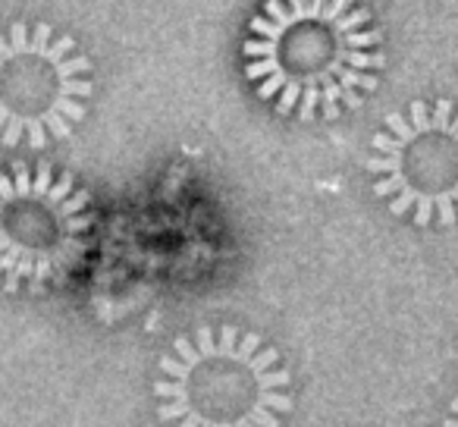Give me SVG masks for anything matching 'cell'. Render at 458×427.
Returning a JSON list of instances; mask_svg holds the SVG:
<instances>
[{"mask_svg":"<svg viewBox=\"0 0 458 427\" xmlns=\"http://www.w3.org/2000/svg\"><path fill=\"white\" fill-rule=\"evenodd\" d=\"M89 195L51 164L0 170V289H45L89 252Z\"/></svg>","mask_w":458,"mask_h":427,"instance_id":"obj_3","label":"cell"},{"mask_svg":"<svg viewBox=\"0 0 458 427\" xmlns=\"http://www.w3.org/2000/svg\"><path fill=\"white\" fill-rule=\"evenodd\" d=\"M374 195L414 226L458 224V107L411 101L386 116L364 160Z\"/></svg>","mask_w":458,"mask_h":427,"instance_id":"obj_5","label":"cell"},{"mask_svg":"<svg viewBox=\"0 0 458 427\" xmlns=\"http://www.w3.org/2000/svg\"><path fill=\"white\" fill-rule=\"evenodd\" d=\"M445 424L458 427V399H452V414H449V421H445Z\"/></svg>","mask_w":458,"mask_h":427,"instance_id":"obj_6","label":"cell"},{"mask_svg":"<svg viewBox=\"0 0 458 427\" xmlns=\"http://www.w3.org/2000/svg\"><path fill=\"white\" fill-rule=\"evenodd\" d=\"M91 89V64L76 38L47 22H13L0 32V141L7 148L70 139Z\"/></svg>","mask_w":458,"mask_h":427,"instance_id":"obj_4","label":"cell"},{"mask_svg":"<svg viewBox=\"0 0 458 427\" xmlns=\"http://www.w3.org/2000/svg\"><path fill=\"white\" fill-rule=\"evenodd\" d=\"M293 377L274 346L239 327H201L160 358L157 414L179 427H280Z\"/></svg>","mask_w":458,"mask_h":427,"instance_id":"obj_2","label":"cell"},{"mask_svg":"<svg viewBox=\"0 0 458 427\" xmlns=\"http://www.w3.org/2000/svg\"><path fill=\"white\" fill-rule=\"evenodd\" d=\"M242 57L258 98L299 120L361 107L386 66L383 32L358 0H267Z\"/></svg>","mask_w":458,"mask_h":427,"instance_id":"obj_1","label":"cell"}]
</instances>
